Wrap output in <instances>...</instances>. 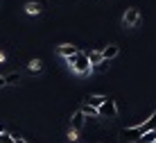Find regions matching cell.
<instances>
[{"label":"cell","mask_w":156,"mask_h":143,"mask_svg":"<svg viewBox=\"0 0 156 143\" xmlns=\"http://www.w3.org/2000/svg\"><path fill=\"white\" fill-rule=\"evenodd\" d=\"M68 139H70V143H77V141H79V136H77V132L73 130L70 134H68Z\"/></svg>","instance_id":"obj_17"},{"label":"cell","mask_w":156,"mask_h":143,"mask_svg":"<svg viewBox=\"0 0 156 143\" xmlns=\"http://www.w3.org/2000/svg\"><path fill=\"white\" fill-rule=\"evenodd\" d=\"M100 118H115L118 116V107H115V100H111V98H106V102L102 104L98 109Z\"/></svg>","instance_id":"obj_4"},{"label":"cell","mask_w":156,"mask_h":143,"mask_svg":"<svg viewBox=\"0 0 156 143\" xmlns=\"http://www.w3.org/2000/svg\"><path fill=\"white\" fill-rule=\"evenodd\" d=\"M138 143H156V130L147 132V134H143L140 139H138Z\"/></svg>","instance_id":"obj_13"},{"label":"cell","mask_w":156,"mask_h":143,"mask_svg":"<svg viewBox=\"0 0 156 143\" xmlns=\"http://www.w3.org/2000/svg\"><path fill=\"white\" fill-rule=\"evenodd\" d=\"M100 52H102V59H104V62H111V59H115L118 55H120V48H118L115 43H109V46H104Z\"/></svg>","instance_id":"obj_5"},{"label":"cell","mask_w":156,"mask_h":143,"mask_svg":"<svg viewBox=\"0 0 156 143\" xmlns=\"http://www.w3.org/2000/svg\"><path fill=\"white\" fill-rule=\"evenodd\" d=\"M7 86V82H5V75H0V89H5Z\"/></svg>","instance_id":"obj_18"},{"label":"cell","mask_w":156,"mask_h":143,"mask_svg":"<svg viewBox=\"0 0 156 143\" xmlns=\"http://www.w3.org/2000/svg\"><path fill=\"white\" fill-rule=\"evenodd\" d=\"M152 130H156V111L149 118H145V123L122 130V136H125V139H140L143 134H147V132H152Z\"/></svg>","instance_id":"obj_1"},{"label":"cell","mask_w":156,"mask_h":143,"mask_svg":"<svg viewBox=\"0 0 156 143\" xmlns=\"http://www.w3.org/2000/svg\"><path fill=\"white\" fill-rule=\"evenodd\" d=\"M2 62H5V55H2V52H0V64H2Z\"/></svg>","instance_id":"obj_20"},{"label":"cell","mask_w":156,"mask_h":143,"mask_svg":"<svg viewBox=\"0 0 156 143\" xmlns=\"http://www.w3.org/2000/svg\"><path fill=\"white\" fill-rule=\"evenodd\" d=\"M27 68L32 70V73H41V70H43V62H41V59H32Z\"/></svg>","instance_id":"obj_14"},{"label":"cell","mask_w":156,"mask_h":143,"mask_svg":"<svg viewBox=\"0 0 156 143\" xmlns=\"http://www.w3.org/2000/svg\"><path fill=\"white\" fill-rule=\"evenodd\" d=\"M0 143H14V134H7V132H0Z\"/></svg>","instance_id":"obj_15"},{"label":"cell","mask_w":156,"mask_h":143,"mask_svg":"<svg viewBox=\"0 0 156 143\" xmlns=\"http://www.w3.org/2000/svg\"><path fill=\"white\" fill-rule=\"evenodd\" d=\"M138 23H140V12H138L136 7H129L125 16H122V25L125 27H136Z\"/></svg>","instance_id":"obj_3"},{"label":"cell","mask_w":156,"mask_h":143,"mask_svg":"<svg viewBox=\"0 0 156 143\" xmlns=\"http://www.w3.org/2000/svg\"><path fill=\"white\" fill-rule=\"evenodd\" d=\"M57 52L61 55L63 59H70V57H75L79 50H77V46H70V43H63V46H59L57 48Z\"/></svg>","instance_id":"obj_6"},{"label":"cell","mask_w":156,"mask_h":143,"mask_svg":"<svg viewBox=\"0 0 156 143\" xmlns=\"http://www.w3.org/2000/svg\"><path fill=\"white\" fill-rule=\"evenodd\" d=\"M14 143H25L23 139H14Z\"/></svg>","instance_id":"obj_19"},{"label":"cell","mask_w":156,"mask_h":143,"mask_svg":"<svg viewBox=\"0 0 156 143\" xmlns=\"http://www.w3.org/2000/svg\"><path fill=\"white\" fill-rule=\"evenodd\" d=\"M20 80H23V75H20L18 70H14V73H7V75H5V82H7V86L20 84Z\"/></svg>","instance_id":"obj_9"},{"label":"cell","mask_w":156,"mask_h":143,"mask_svg":"<svg viewBox=\"0 0 156 143\" xmlns=\"http://www.w3.org/2000/svg\"><path fill=\"white\" fill-rule=\"evenodd\" d=\"M70 123H73V130H75V132H77V130H82V127H84V125H86V116H84V114H82V111H79V109H77V111H75V114H73V118H70Z\"/></svg>","instance_id":"obj_8"},{"label":"cell","mask_w":156,"mask_h":143,"mask_svg":"<svg viewBox=\"0 0 156 143\" xmlns=\"http://www.w3.org/2000/svg\"><path fill=\"white\" fill-rule=\"evenodd\" d=\"M25 12H27L30 16H39V14H41V5H36V2H27V5H25Z\"/></svg>","instance_id":"obj_12"},{"label":"cell","mask_w":156,"mask_h":143,"mask_svg":"<svg viewBox=\"0 0 156 143\" xmlns=\"http://www.w3.org/2000/svg\"><path fill=\"white\" fill-rule=\"evenodd\" d=\"M106 68H109V62H104V59H102L98 66H93V70H98V73H102V70H106Z\"/></svg>","instance_id":"obj_16"},{"label":"cell","mask_w":156,"mask_h":143,"mask_svg":"<svg viewBox=\"0 0 156 143\" xmlns=\"http://www.w3.org/2000/svg\"><path fill=\"white\" fill-rule=\"evenodd\" d=\"M79 111H82L84 114V116L86 118H90V116H93V118H100V114H98V109H93V107H88V104H82V107H79Z\"/></svg>","instance_id":"obj_11"},{"label":"cell","mask_w":156,"mask_h":143,"mask_svg":"<svg viewBox=\"0 0 156 143\" xmlns=\"http://www.w3.org/2000/svg\"><path fill=\"white\" fill-rule=\"evenodd\" d=\"M66 62L70 64L73 73H77V75H88V73H93V66H90L88 59H86V52H77L75 57L66 59Z\"/></svg>","instance_id":"obj_2"},{"label":"cell","mask_w":156,"mask_h":143,"mask_svg":"<svg viewBox=\"0 0 156 143\" xmlns=\"http://www.w3.org/2000/svg\"><path fill=\"white\" fill-rule=\"evenodd\" d=\"M86 59H88L90 66H98L102 62V52L100 50H88V52H86Z\"/></svg>","instance_id":"obj_10"},{"label":"cell","mask_w":156,"mask_h":143,"mask_svg":"<svg viewBox=\"0 0 156 143\" xmlns=\"http://www.w3.org/2000/svg\"><path fill=\"white\" fill-rule=\"evenodd\" d=\"M104 102H106V96H95V93H90V96L86 98V104L93 107V109H100Z\"/></svg>","instance_id":"obj_7"}]
</instances>
